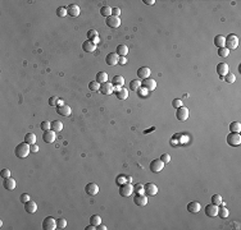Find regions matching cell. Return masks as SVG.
Returning <instances> with one entry per match:
<instances>
[{
    "instance_id": "6da1fadb",
    "label": "cell",
    "mask_w": 241,
    "mask_h": 230,
    "mask_svg": "<svg viewBox=\"0 0 241 230\" xmlns=\"http://www.w3.org/2000/svg\"><path fill=\"white\" fill-rule=\"evenodd\" d=\"M14 152H16V156H17V157H19V159H25V157H27V156H28V153L31 152V146H30L28 143H26V142L19 143L17 147H16Z\"/></svg>"
},
{
    "instance_id": "7a4b0ae2",
    "label": "cell",
    "mask_w": 241,
    "mask_h": 230,
    "mask_svg": "<svg viewBox=\"0 0 241 230\" xmlns=\"http://www.w3.org/2000/svg\"><path fill=\"white\" fill-rule=\"evenodd\" d=\"M237 46H239V37L234 33H229L226 37V47L228 50H235L237 49Z\"/></svg>"
},
{
    "instance_id": "3957f363",
    "label": "cell",
    "mask_w": 241,
    "mask_h": 230,
    "mask_svg": "<svg viewBox=\"0 0 241 230\" xmlns=\"http://www.w3.org/2000/svg\"><path fill=\"white\" fill-rule=\"evenodd\" d=\"M227 143L229 146H232V147H237V146H240L241 143V135L240 133H229L227 135Z\"/></svg>"
},
{
    "instance_id": "277c9868",
    "label": "cell",
    "mask_w": 241,
    "mask_h": 230,
    "mask_svg": "<svg viewBox=\"0 0 241 230\" xmlns=\"http://www.w3.org/2000/svg\"><path fill=\"white\" fill-rule=\"evenodd\" d=\"M133 203L137 207H145L148 205V196L142 193H136L133 197Z\"/></svg>"
},
{
    "instance_id": "5b68a950",
    "label": "cell",
    "mask_w": 241,
    "mask_h": 230,
    "mask_svg": "<svg viewBox=\"0 0 241 230\" xmlns=\"http://www.w3.org/2000/svg\"><path fill=\"white\" fill-rule=\"evenodd\" d=\"M43 229L44 230H55V229H58L57 228V220L51 216L45 217L44 221H43Z\"/></svg>"
},
{
    "instance_id": "8992f818",
    "label": "cell",
    "mask_w": 241,
    "mask_h": 230,
    "mask_svg": "<svg viewBox=\"0 0 241 230\" xmlns=\"http://www.w3.org/2000/svg\"><path fill=\"white\" fill-rule=\"evenodd\" d=\"M133 193V187L130 183H123L119 187V194L122 197H131V194Z\"/></svg>"
},
{
    "instance_id": "52a82bcc",
    "label": "cell",
    "mask_w": 241,
    "mask_h": 230,
    "mask_svg": "<svg viewBox=\"0 0 241 230\" xmlns=\"http://www.w3.org/2000/svg\"><path fill=\"white\" fill-rule=\"evenodd\" d=\"M163 169H164V162H163L160 159L153 160V161L150 162V170H151L153 173H160Z\"/></svg>"
},
{
    "instance_id": "ba28073f",
    "label": "cell",
    "mask_w": 241,
    "mask_h": 230,
    "mask_svg": "<svg viewBox=\"0 0 241 230\" xmlns=\"http://www.w3.org/2000/svg\"><path fill=\"white\" fill-rule=\"evenodd\" d=\"M141 87H144L145 90H148L149 92L150 91H154L156 88V82H155V79H153V78L149 77V78H146V79H142Z\"/></svg>"
},
{
    "instance_id": "9c48e42d",
    "label": "cell",
    "mask_w": 241,
    "mask_h": 230,
    "mask_svg": "<svg viewBox=\"0 0 241 230\" xmlns=\"http://www.w3.org/2000/svg\"><path fill=\"white\" fill-rule=\"evenodd\" d=\"M144 191H145V194L148 197H153L158 193V187H156L154 183H148L144 185Z\"/></svg>"
},
{
    "instance_id": "30bf717a",
    "label": "cell",
    "mask_w": 241,
    "mask_h": 230,
    "mask_svg": "<svg viewBox=\"0 0 241 230\" xmlns=\"http://www.w3.org/2000/svg\"><path fill=\"white\" fill-rule=\"evenodd\" d=\"M43 139H44L45 143H54L55 139H57V133H55L53 129L46 130V132H44V134H43Z\"/></svg>"
},
{
    "instance_id": "8fae6325",
    "label": "cell",
    "mask_w": 241,
    "mask_h": 230,
    "mask_svg": "<svg viewBox=\"0 0 241 230\" xmlns=\"http://www.w3.org/2000/svg\"><path fill=\"white\" fill-rule=\"evenodd\" d=\"M188 114H190V113H188V109L186 106H181L180 109H177L176 117H177V119H178L180 122H185L188 118Z\"/></svg>"
},
{
    "instance_id": "7c38bea8",
    "label": "cell",
    "mask_w": 241,
    "mask_h": 230,
    "mask_svg": "<svg viewBox=\"0 0 241 230\" xmlns=\"http://www.w3.org/2000/svg\"><path fill=\"white\" fill-rule=\"evenodd\" d=\"M100 93L101 95H112V93L114 92V86L112 85V83L107 82V83H103V85H100Z\"/></svg>"
},
{
    "instance_id": "4fadbf2b",
    "label": "cell",
    "mask_w": 241,
    "mask_h": 230,
    "mask_svg": "<svg viewBox=\"0 0 241 230\" xmlns=\"http://www.w3.org/2000/svg\"><path fill=\"white\" fill-rule=\"evenodd\" d=\"M85 192H86V194L94 197V196H96V194L99 193V187H98V184H95V183H89V184L85 187Z\"/></svg>"
},
{
    "instance_id": "5bb4252c",
    "label": "cell",
    "mask_w": 241,
    "mask_h": 230,
    "mask_svg": "<svg viewBox=\"0 0 241 230\" xmlns=\"http://www.w3.org/2000/svg\"><path fill=\"white\" fill-rule=\"evenodd\" d=\"M107 24L110 28H118L121 26V18L116 17V15H110L107 18Z\"/></svg>"
},
{
    "instance_id": "9a60e30c",
    "label": "cell",
    "mask_w": 241,
    "mask_h": 230,
    "mask_svg": "<svg viewBox=\"0 0 241 230\" xmlns=\"http://www.w3.org/2000/svg\"><path fill=\"white\" fill-rule=\"evenodd\" d=\"M82 49L85 53H94V51L96 50V44L91 40H86L85 42L82 44Z\"/></svg>"
},
{
    "instance_id": "2e32d148",
    "label": "cell",
    "mask_w": 241,
    "mask_h": 230,
    "mask_svg": "<svg viewBox=\"0 0 241 230\" xmlns=\"http://www.w3.org/2000/svg\"><path fill=\"white\" fill-rule=\"evenodd\" d=\"M205 215L208 216V217H216L217 216V214H218V206H216V205H208V206H205Z\"/></svg>"
},
{
    "instance_id": "e0dca14e",
    "label": "cell",
    "mask_w": 241,
    "mask_h": 230,
    "mask_svg": "<svg viewBox=\"0 0 241 230\" xmlns=\"http://www.w3.org/2000/svg\"><path fill=\"white\" fill-rule=\"evenodd\" d=\"M118 60H119V56H118V54H116V53H110V54H108L107 58H105V63H107L108 65H110V67L117 65V64H118Z\"/></svg>"
},
{
    "instance_id": "ac0fdd59",
    "label": "cell",
    "mask_w": 241,
    "mask_h": 230,
    "mask_svg": "<svg viewBox=\"0 0 241 230\" xmlns=\"http://www.w3.org/2000/svg\"><path fill=\"white\" fill-rule=\"evenodd\" d=\"M114 91H116V96L118 100H126L128 97V90L123 87H114Z\"/></svg>"
},
{
    "instance_id": "d6986e66",
    "label": "cell",
    "mask_w": 241,
    "mask_h": 230,
    "mask_svg": "<svg viewBox=\"0 0 241 230\" xmlns=\"http://www.w3.org/2000/svg\"><path fill=\"white\" fill-rule=\"evenodd\" d=\"M200 210H202V205L199 202H196V201H192V202H190L187 205V211L191 212V214H197Z\"/></svg>"
},
{
    "instance_id": "ffe728a7",
    "label": "cell",
    "mask_w": 241,
    "mask_h": 230,
    "mask_svg": "<svg viewBox=\"0 0 241 230\" xmlns=\"http://www.w3.org/2000/svg\"><path fill=\"white\" fill-rule=\"evenodd\" d=\"M57 113L62 117H69L72 114V109L68 106V105H60L57 108Z\"/></svg>"
},
{
    "instance_id": "44dd1931",
    "label": "cell",
    "mask_w": 241,
    "mask_h": 230,
    "mask_svg": "<svg viewBox=\"0 0 241 230\" xmlns=\"http://www.w3.org/2000/svg\"><path fill=\"white\" fill-rule=\"evenodd\" d=\"M151 74V72L148 67H141L139 70H137V77L140 79H146V78H149Z\"/></svg>"
},
{
    "instance_id": "7402d4cb",
    "label": "cell",
    "mask_w": 241,
    "mask_h": 230,
    "mask_svg": "<svg viewBox=\"0 0 241 230\" xmlns=\"http://www.w3.org/2000/svg\"><path fill=\"white\" fill-rule=\"evenodd\" d=\"M25 210H26V212H28V214H35L36 211H37V203L35 202V201H28V202H26L25 203Z\"/></svg>"
},
{
    "instance_id": "603a6c76",
    "label": "cell",
    "mask_w": 241,
    "mask_h": 230,
    "mask_svg": "<svg viewBox=\"0 0 241 230\" xmlns=\"http://www.w3.org/2000/svg\"><path fill=\"white\" fill-rule=\"evenodd\" d=\"M67 12H68V14H69L71 17H78L80 13H81V9H80V7L76 5V4H71V5L67 8Z\"/></svg>"
},
{
    "instance_id": "cb8c5ba5",
    "label": "cell",
    "mask_w": 241,
    "mask_h": 230,
    "mask_svg": "<svg viewBox=\"0 0 241 230\" xmlns=\"http://www.w3.org/2000/svg\"><path fill=\"white\" fill-rule=\"evenodd\" d=\"M214 45H216L218 49L226 47V37L222 36V35H217V36L214 37Z\"/></svg>"
},
{
    "instance_id": "d4e9b609",
    "label": "cell",
    "mask_w": 241,
    "mask_h": 230,
    "mask_svg": "<svg viewBox=\"0 0 241 230\" xmlns=\"http://www.w3.org/2000/svg\"><path fill=\"white\" fill-rule=\"evenodd\" d=\"M217 73L221 77L228 74V65L226 64V63H219V64L217 65Z\"/></svg>"
},
{
    "instance_id": "484cf974",
    "label": "cell",
    "mask_w": 241,
    "mask_h": 230,
    "mask_svg": "<svg viewBox=\"0 0 241 230\" xmlns=\"http://www.w3.org/2000/svg\"><path fill=\"white\" fill-rule=\"evenodd\" d=\"M16 180L13 179V178H7V179H4V188L8 191H13L14 188H16Z\"/></svg>"
},
{
    "instance_id": "4316f807",
    "label": "cell",
    "mask_w": 241,
    "mask_h": 230,
    "mask_svg": "<svg viewBox=\"0 0 241 230\" xmlns=\"http://www.w3.org/2000/svg\"><path fill=\"white\" fill-rule=\"evenodd\" d=\"M112 85L114 86V87H123V85H124V78L122 77V76H114L113 77V79H112Z\"/></svg>"
},
{
    "instance_id": "83f0119b",
    "label": "cell",
    "mask_w": 241,
    "mask_h": 230,
    "mask_svg": "<svg viewBox=\"0 0 241 230\" xmlns=\"http://www.w3.org/2000/svg\"><path fill=\"white\" fill-rule=\"evenodd\" d=\"M116 54H118V56H126L128 54V46L124 45V44H121L117 46V51Z\"/></svg>"
},
{
    "instance_id": "f1b7e54d",
    "label": "cell",
    "mask_w": 241,
    "mask_h": 230,
    "mask_svg": "<svg viewBox=\"0 0 241 230\" xmlns=\"http://www.w3.org/2000/svg\"><path fill=\"white\" fill-rule=\"evenodd\" d=\"M96 82H99L100 85L108 82V73L107 72H99L96 74Z\"/></svg>"
},
{
    "instance_id": "f546056e",
    "label": "cell",
    "mask_w": 241,
    "mask_h": 230,
    "mask_svg": "<svg viewBox=\"0 0 241 230\" xmlns=\"http://www.w3.org/2000/svg\"><path fill=\"white\" fill-rule=\"evenodd\" d=\"M51 129H53L55 133H59L62 129H63V123L59 122V120H54L51 122Z\"/></svg>"
},
{
    "instance_id": "4dcf8cb0",
    "label": "cell",
    "mask_w": 241,
    "mask_h": 230,
    "mask_svg": "<svg viewBox=\"0 0 241 230\" xmlns=\"http://www.w3.org/2000/svg\"><path fill=\"white\" fill-rule=\"evenodd\" d=\"M112 9L113 8H110V7H108V5H104V7H101L100 8V14L103 15V17H110L112 15Z\"/></svg>"
},
{
    "instance_id": "1f68e13d",
    "label": "cell",
    "mask_w": 241,
    "mask_h": 230,
    "mask_svg": "<svg viewBox=\"0 0 241 230\" xmlns=\"http://www.w3.org/2000/svg\"><path fill=\"white\" fill-rule=\"evenodd\" d=\"M25 142L28 143L30 146H31V144H35V143H36V135H35L34 133H27V134L25 135Z\"/></svg>"
},
{
    "instance_id": "d6a6232c",
    "label": "cell",
    "mask_w": 241,
    "mask_h": 230,
    "mask_svg": "<svg viewBox=\"0 0 241 230\" xmlns=\"http://www.w3.org/2000/svg\"><path fill=\"white\" fill-rule=\"evenodd\" d=\"M221 219H227L229 215V211L227 210L226 207H218V214H217Z\"/></svg>"
},
{
    "instance_id": "836d02e7",
    "label": "cell",
    "mask_w": 241,
    "mask_h": 230,
    "mask_svg": "<svg viewBox=\"0 0 241 230\" xmlns=\"http://www.w3.org/2000/svg\"><path fill=\"white\" fill-rule=\"evenodd\" d=\"M90 224L94 225V226H99L101 224V217L99 215H92L90 217Z\"/></svg>"
},
{
    "instance_id": "e575fe53",
    "label": "cell",
    "mask_w": 241,
    "mask_h": 230,
    "mask_svg": "<svg viewBox=\"0 0 241 230\" xmlns=\"http://www.w3.org/2000/svg\"><path fill=\"white\" fill-rule=\"evenodd\" d=\"M229 129H231L232 133H240V130H241V124L239 122H234V123L229 124Z\"/></svg>"
},
{
    "instance_id": "d590c367",
    "label": "cell",
    "mask_w": 241,
    "mask_h": 230,
    "mask_svg": "<svg viewBox=\"0 0 241 230\" xmlns=\"http://www.w3.org/2000/svg\"><path fill=\"white\" fill-rule=\"evenodd\" d=\"M140 87H141V81H139V79H133V81H131V83H130V88H131V91H137Z\"/></svg>"
},
{
    "instance_id": "8d00e7d4",
    "label": "cell",
    "mask_w": 241,
    "mask_h": 230,
    "mask_svg": "<svg viewBox=\"0 0 241 230\" xmlns=\"http://www.w3.org/2000/svg\"><path fill=\"white\" fill-rule=\"evenodd\" d=\"M89 88H90V91H92V92H96V91L100 90V83L96 82V81H92V82L89 83Z\"/></svg>"
},
{
    "instance_id": "74e56055",
    "label": "cell",
    "mask_w": 241,
    "mask_h": 230,
    "mask_svg": "<svg viewBox=\"0 0 241 230\" xmlns=\"http://www.w3.org/2000/svg\"><path fill=\"white\" fill-rule=\"evenodd\" d=\"M225 81L227 83H229V85H234L235 81H236V76L234 74V73H228V74L225 76Z\"/></svg>"
},
{
    "instance_id": "f35d334b",
    "label": "cell",
    "mask_w": 241,
    "mask_h": 230,
    "mask_svg": "<svg viewBox=\"0 0 241 230\" xmlns=\"http://www.w3.org/2000/svg\"><path fill=\"white\" fill-rule=\"evenodd\" d=\"M212 203L216 205V206H221L223 202H222V197L219 196V194H214L212 197Z\"/></svg>"
},
{
    "instance_id": "ab89813d",
    "label": "cell",
    "mask_w": 241,
    "mask_h": 230,
    "mask_svg": "<svg viewBox=\"0 0 241 230\" xmlns=\"http://www.w3.org/2000/svg\"><path fill=\"white\" fill-rule=\"evenodd\" d=\"M40 128L43 129L44 132H46V130H50V129H51V122H48V120L41 122V124H40Z\"/></svg>"
},
{
    "instance_id": "60d3db41",
    "label": "cell",
    "mask_w": 241,
    "mask_h": 230,
    "mask_svg": "<svg viewBox=\"0 0 241 230\" xmlns=\"http://www.w3.org/2000/svg\"><path fill=\"white\" fill-rule=\"evenodd\" d=\"M67 226V220L64 217H59L57 220V228L58 229H64Z\"/></svg>"
},
{
    "instance_id": "b9f144b4",
    "label": "cell",
    "mask_w": 241,
    "mask_h": 230,
    "mask_svg": "<svg viewBox=\"0 0 241 230\" xmlns=\"http://www.w3.org/2000/svg\"><path fill=\"white\" fill-rule=\"evenodd\" d=\"M57 15H58V17H66V15H68L67 8H64V7H59V8L57 9Z\"/></svg>"
},
{
    "instance_id": "7bdbcfd3",
    "label": "cell",
    "mask_w": 241,
    "mask_h": 230,
    "mask_svg": "<svg viewBox=\"0 0 241 230\" xmlns=\"http://www.w3.org/2000/svg\"><path fill=\"white\" fill-rule=\"evenodd\" d=\"M218 55L219 56H222V58H227L229 55V50L227 47H221V49H218Z\"/></svg>"
},
{
    "instance_id": "ee69618b",
    "label": "cell",
    "mask_w": 241,
    "mask_h": 230,
    "mask_svg": "<svg viewBox=\"0 0 241 230\" xmlns=\"http://www.w3.org/2000/svg\"><path fill=\"white\" fill-rule=\"evenodd\" d=\"M172 106H173L174 109H180L181 106H183L182 100H180V99H174V100L172 101Z\"/></svg>"
},
{
    "instance_id": "f6af8a7d",
    "label": "cell",
    "mask_w": 241,
    "mask_h": 230,
    "mask_svg": "<svg viewBox=\"0 0 241 230\" xmlns=\"http://www.w3.org/2000/svg\"><path fill=\"white\" fill-rule=\"evenodd\" d=\"M59 97H57V96H51L50 99H49V105L50 106H57L58 105V102H59Z\"/></svg>"
},
{
    "instance_id": "bcb514c9",
    "label": "cell",
    "mask_w": 241,
    "mask_h": 230,
    "mask_svg": "<svg viewBox=\"0 0 241 230\" xmlns=\"http://www.w3.org/2000/svg\"><path fill=\"white\" fill-rule=\"evenodd\" d=\"M89 40H91V38H94L95 40V44H96V41H98V32L95 29H91V31H89Z\"/></svg>"
},
{
    "instance_id": "7dc6e473",
    "label": "cell",
    "mask_w": 241,
    "mask_h": 230,
    "mask_svg": "<svg viewBox=\"0 0 241 230\" xmlns=\"http://www.w3.org/2000/svg\"><path fill=\"white\" fill-rule=\"evenodd\" d=\"M19 200H21V202H22V203H26V202H28L31 200V196L28 193H23V194H21Z\"/></svg>"
},
{
    "instance_id": "c3c4849f",
    "label": "cell",
    "mask_w": 241,
    "mask_h": 230,
    "mask_svg": "<svg viewBox=\"0 0 241 230\" xmlns=\"http://www.w3.org/2000/svg\"><path fill=\"white\" fill-rule=\"evenodd\" d=\"M0 176L3 178V179H7V178H10V170L9 169H3L0 171Z\"/></svg>"
},
{
    "instance_id": "681fc988",
    "label": "cell",
    "mask_w": 241,
    "mask_h": 230,
    "mask_svg": "<svg viewBox=\"0 0 241 230\" xmlns=\"http://www.w3.org/2000/svg\"><path fill=\"white\" fill-rule=\"evenodd\" d=\"M160 160H162L164 164H168V162L171 161V156H169L168 153H163L162 157H160Z\"/></svg>"
},
{
    "instance_id": "f907efd6",
    "label": "cell",
    "mask_w": 241,
    "mask_h": 230,
    "mask_svg": "<svg viewBox=\"0 0 241 230\" xmlns=\"http://www.w3.org/2000/svg\"><path fill=\"white\" fill-rule=\"evenodd\" d=\"M144 191V185L142 184H137V185H135L133 188V193H142Z\"/></svg>"
},
{
    "instance_id": "816d5d0a",
    "label": "cell",
    "mask_w": 241,
    "mask_h": 230,
    "mask_svg": "<svg viewBox=\"0 0 241 230\" xmlns=\"http://www.w3.org/2000/svg\"><path fill=\"white\" fill-rule=\"evenodd\" d=\"M118 184H123V183H128L127 182V175H119V178L117 179Z\"/></svg>"
},
{
    "instance_id": "f5cc1de1",
    "label": "cell",
    "mask_w": 241,
    "mask_h": 230,
    "mask_svg": "<svg viewBox=\"0 0 241 230\" xmlns=\"http://www.w3.org/2000/svg\"><path fill=\"white\" fill-rule=\"evenodd\" d=\"M149 91L148 90H145L144 87H140L139 90H137V93H139V96H142V97H145L146 96V93H148Z\"/></svg>"
},
{
    "instance_id": "db71d44e",
    "label": "cell",
    "mask_w": 241,
    "mask_h": 230,
    "mask_svg": "<svg viewBox=\"0 0 241 230\" xmlns=\"http://www.w3.org/2000/svg\"><path fill=\"white\" fill-rule=\"evenodd\" d=\"M118 64L119 65H126V64H127V58H126V56H119Z\"/></svg>"
},
{
    "instance_id": "11a10c76",
    "label": "cell",
    "mask_w": 241,
    "mask_h": 230,
    "mask_svg": "<svg viewBox=\"0 0 241 230\" xmlns=\"http://www.w3.org/2000/svg\"><path fill=\"white\" fill-rule=\"evenodd\" d=\"M119 14H121V9H119V8H113V9H112V15L119 17Z\"/></svg>"
},
{
    "instance_id": "9f6ffc18",
    "label": "cell",
    "mask_w": 241,
    "mask_h": 230,
    "mask_svg": "<svg viewBox=\"0 0 241 230\" xmlns=\"http://www.w3.org/2000/svg\"><path fill=\"white\" fill-rule=\"evenodd\" d=\"M37 151H39V146L31 144V152H37Z\"/></svg>"
},
{
    "instance_id": "6f0895ef",
    "label": "cell",
    "mask_w": 241,
    "mask_h": 230,
    "mask_svg": "<svg viewBox=\"0 0 241 230\" xmlns=\"http://www.w3.org/2000/svg\"><path fill=\"white\" fill-rule=\"evenodd\" d=\"M144 3L146 5H154L155 4V0H144Z\"/></svg>"
},
{
    "instance_id": "680465c9",
    "label": "cell",
    "mask_w": 241,
    "mask_h": 230,
    "mask_svg": "<svg viewBox=\"0 0 241 230\" xmlns=\"http://www.w3.org/2000/svg\"><path fill=\"white\" fill-rule=\"evenodd\" d=\"M94 229H96V228L94 226V225H91V224H90L87 228H85V230H94Z\"/></svg>"
},
{
    "instance_id": "91938a15",
    "label": "cell",
    "mask_w": 241,
    "mask_h": 230,
    "mask_svg": "<svg viewBox=\"0 0 241 230\" xmlns=\"http://www.w3.org/2000/svg\"><path fill=\"white\" fill-rule=\"evenodd\" d=\"M98 229H100V230H107V229H108V228H107V226H105V225H103V224H100V225H99V228H98Z\"/></svg>"
}]
</instances>
